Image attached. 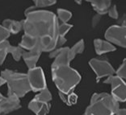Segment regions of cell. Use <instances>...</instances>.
<instances>
[{
	"mask_svg": "<svg viewBox=\"0 0 126 115\" xmlns=\"http://www.w3.org/2000/svg\"><path fill=\"white\" fill-rule=\"evenodd\" d=\"M20 108V101L15 95L3 97L0 100V115H7Z\"/></svg>",
	"mask_w": 126,
	"mask_h": 115,
	"instance_id": "30bf717a",
	"label": "cell"
},
{
	"mask_svg": "<svg viewBox=\"0 0 126 115\" xmlns=\"http://www.w3.org/2000/svg\"><path fill=\"white\" fill-rule=\"evenodd\" d=\"M119 109V102L111 94L106 93H94L84 115H115Z\"/></svg>",
	"mask_w": 126,
	"mask_h": 115,
	"instance_id": "3957f363",
	"label": "cell"
},
{
	"mask_svg": "<svg viewBox=\"0 0 126 115\" xmlns=\"http://www.w3.org/2000/svg\"><path fill=\"white\" fill-rule=\"evenodd\" d=\"M52 78L59 93H70L79 85L81 76L70 65L52 66Z\"/></svg>",
	"mask_w": 126,
	"mask_h": 115,
	"instance_id": "7a4b0ae2",
	"label": "cell"
},
{
	"mask_svg": "<svg viewBox=\"0 0 126 115\" xmlns=\"http://www.w3.org/2000/svg\"><path fill=\"white\" fill-rule=\"evenodd\" d=\"M57 12H58L57 18H58V20L59 19L62 22V24H66L69 20L71 19V17H72V13L68 10L58 8L57 10Z\"/></svg>",
	"mask_w": 126,
	"mask_h": 115,
	"instance_id": "ffe728a7",
	"label": "cell"
},
{
	"mask_svg": "<svg viewBox=\"0 0 126 115\" xmlns=\"http://www.w3.org/2000/svg\"><path fill=\"white\" fill-rule=\"evenodd\" d=\"M2 27L10 34H18L23 30L24 27V20L16 21L14 19H5L2 21Z\"/></svg>",
	"mask_w": 126,
	"mask_h": 115,
	"instance_id": "5bb4252c",
	"label": "cell"
},
{
	"mask_svg": "<svg viewBox=\"0 0 126 115\" xmlns=\"http://www.w3.org/2000/svg\"><path fill=\"white\" fill-rule=\"evenodd\" d=\"M24 34L35 39L41 52H51L57 48L58 20L57 15L46 10H35L25 15Z\"/></svg>",
	"mask_w": 126,
	"mask_h": 115,
	"instance_id": "6da1fadb",
	"label": "cell"
},
{
	"mask_svg": "<svg viewBox=\"0 0 126 115\" xmlns=\"http://www.w3.org/2000/svg\"><path fill=\"white\" fill-rule=\"evenodd\" d=\"M101 18L102 16L98 15V14H96L95 15H94L92 17V19H91V26H92V27H95L99 23V21L101 20Z\"/></svg>",
	"mask_w": 126,
	"mask_h": 115,
	"instance_id": "83f0119b",
	"label": "cell"
},
{
	"mask_svg": "<svg viewBox=\"0 0 126 115\" xmlns=\"http://www.w3.org/2000/svg\"><path fill=\"white\" fill-rule=\"evenodd\" d=\"M115 115H126L125 109H119V110L115 114Z\"/></svg>",
	"mask_w": 126,
	"mask_h": 115,
	"instance_id": "f546056e",
	"label": "cell"
},
{
	"mask_svg": "<svg viewBox=\"0 0 126 115\" xmlns=\"http://www.w3.org/2000/svg\"><path fill=\"white\" fill-rule=\"evenodd\" d=\"M10 45V42L8 40L2 42L0 44V65L4 62V60L8 54V47Z\"/></svg>",
	"mask_w": 126,
	"mask_h": 115,
	"instance_id": "44dd1931",
	"label": "cell"
},
{
	"mask_svg": "<svg viewBox=\"0 0 126 115\" xmlns=\"http://www.w3.org/2000/svg\"><path fill=\"white\" fill-rule=\"evenodd\" d=\"M105 84H108L111 87V96L117 102H125L126 100V85L124 80L116 75L108 77L104 80Z\"/></svg>",
	"mask_w": 126,
	"mask_h": 115,
	"instance_id": "8992f818",
	"label": "cell"
},
{
	"mask_svg": "<svg viewBox=\"0 0 126 115\" xmlns=\"http://www.w3.org/2000/svg\"><path fill=\"white\" fill-rule=\"evenodd\" d=\"M33 100L39 102L50 103L51 100H52V94H51L50 91L48 89H45L40 91V93L34 97Z\"/></svg>",
	"mask_w": 126,
	"mask_h": 115,
	"instance_id": "e0dca14e",
	"label": "cell"
},
{
	"mask_svg": "<svg viewBox=\"0 0 126 115\" xmlns=\"http://www.w3.org/2000/svg\"><path fill=\"white\" fill-rule=\"evenodd\" d=\"M104 36L110 44H114L121 48L126 47V26L125 25L111 26L106 31Z\"/></svg>",
	"mask_w": 126,
	"mask_h": 115,
	"instance_id": "5b68a950",
	"label": "cell"
},
{
	"mask_svg": "<svg viewBox=\"0 0 126 115\" xmlns=\"http://www.w3.org/2000/svg\"><path fill=\"white\" fill-rule=\"evenodd\" d=\"M73 27V25H71L70 24H58V36L61 37H65V36L69 32L71 28Z\"/></svg>",
	"mask_w": 126,
	"mask_h": 115,
	"instance_id": "603a6c76",
	"label": "cell"
},
{
	"mask_svg": "<svg viewBox=\"0 0 126 115\" xmlns=\"http://www.w3.org/2000/svg\"><path fill=\"white\" fill-rule=\"evenodd\" d=\"M75 56L76 55L71 48L68 47L56 48L49 54L50 58L54 59L52 66L70 65V63L75 58Z\"/></svg>",
	"mask_w": 126,
	"mask_h": 115,
	"instance_id": "9c48e42d",
	"label": "cell"
},
{
	"mask_svg": "<svg viewBox=\"0 0 126 115\" xmlns=\"http://www.w3.org/2000/svg\"><path fill=\"white\" fill-rule=\"evenodd\" d=\"M27 76L31 90L33 92H40L47 89L44 71L41 68L36 67L32 69H28Z\"/></svg>",
	"mask_w": 126,
	"mask_h": 115,
	"instance_id": "52a82bcc",
	"label": "cell"
},
{
	"mask_svg": "<svg viewBox=\"0 0 126 115\" xmlns=\"http://www.w3.org/2000/svg\"><path fill=\"white\" fill-rule=\"evenodd\" d=\"M115 74L116 76H117L120 78H121L122 80H124L126 78V62H125V60H123L121 65L117 69L115 72Z\"/></svg>",
	"mask_w": 126,
	"mask_h": 115,
	"instance_id": "d4e9b609",
	"label": "cell"
},
{
	"mask_svg": "<svg viewBox=\"0 0 126 115\" xmlns=\"http://www.w3.org/2000/svg\"><path fill=\"white\" fill-rule=\"evenodd\" d=\"M4 84H6V81L5 80L2 78V77H0V87H1L2 85H3Z\"/></svg>",
	"mask_w": 126,
	"mask_h": 115,
	"instance_id": "4dcf8cb0",
	"label": "cell"
},
{
	"mask_svg": "<svg viewBox=\"0 0 126 115\" xmlns=\"http://www.w3.org/2000/svg\"><path fill=\"white\" fill-rule=\"evenodd\" d=\"M1 77L7 85V96L15 95L21 98L31 91L27 74L5 69L1 72Z\"/></svg>",
	"mask_w": 126,
	"mask_h": 115,
	"instance_id": "277c9868",
	"label": "cell"
},
{
	"mask_svg": "<svg viewBox=\"0 0 126 115\" xmlns=\"http://www.w3.org/2000/svg\"><path fill=\"white\" fill-rule=\"evenodd\" d=\"M67 39L65 38V37H61L58 36V40H57V48H62V46L64 45L65 43H66Z\"/></svg>",
	"mask_w": 126,
	"mask_h": 115,
	"instance_id": "f1b7e54d",
	"label": "cell"
},
{
	"mask_svg": "<svg viewBox=\"0 0 126 115\" xmlns=\"http://www.w3.org/2000/svg\"><path fill=\"white\" fill-rule=\"evenodd\" d=\"M34 7L36 9L37 8H44L54 5L57 2L56 0H36L34 1Z\"/></svg>",
	"mask_w": 126,
	"mask_h": 115,
	"instance_id": "7402d4cb",
	"label": "cell"
},
{
	"mask_svg": "<svg viewBox=\"0 0 126 115\" xmlns=\"http://www.w3.org/2000/svg\"><path fill=\"white\" fill-rule=\"evenodd\" d=\"M2 97H3V96H2L1 93H0V100H1V99L2 98Z\"/></svg>",
	"mask_w": 126,
	"mask_h": 115,
	"instance_id": "1f68e13d",
	"label": "cell"
},
{
	"mask_svg": "<svg viewBox=\"0 0 126 115\" xmlns=\"http://www.w3.org/2000/svg\"><path fill=\"white\" fill-rule=\"evenodd\" d=\"M94 50L97 55H103V54L111 52V51H116V47L109 42L100 39H95L94 40Z\"/></svg>",
	"mask_w": 126,
	"mask_h": 115,
	"instance_id": "7c38bea8",
	"label": "cell"
},
{
	"mask_svg": "<svg viewBox=\"0 0 126 115\" xmlns=\"http://www.w3.org/2000/svg\"><path fill=\"white\" fill-rule=\"evenodd\" d=\"M24 51V50L22 48L19 47V46H13L10 44L9 47H8V53L11 54L13 59L16 61H19L20 60Z\"/></svg>",
	"mask_w": 126,
	"mask_h": 115,
	"instance_id": "d6986e66",
	"label": "cell"
},
{
	"mask_svg": "<svg viewBox=\"0 0 126 115\" xmlns=\"http://www.w3.org/2000/svg\"><path fill=\"white\" fill-rule=\"evenodd\" d=\"M11 34L0 24V44H2V42L7 40L8 37L10 36Z\"/></svg>",
	"mask_w": 126,
	"mask_h": 115,
	"instance_id": "484cf974",
	"label": "cell"
},
{
	"mask_svg": "<svg viewBox=\"0 0 126 115\" xmlns=\"http://www.w3.org/2000/svg\"><path fill=\"white\" fill-rule=\"evenodd\" d=\"M50 103H43L32 100L28 107L36 115H47L50 110Z\"/></svg>",
	"mask_w": 126,
	"mask_h": 115,
	"instance_id": "8fae6325",
	"label": "cell"
},
{
	"mask_svg": "<svg viewBox=\"0 0 126 115\" xmlns=\"http://www.w3.org/2000/svg\"><path fill=\"white\" fill-rule=\"evenodd\" d=\"M59 96L62 102L65 103L67 105H73L74 104H76L77 101H78V96L75 93H74L73 92L67 94L59 93Z\"/></svg>",
	"mask_w": 126,
	"mask_h": 115,
	"instance_id": "ac0fdd59",
	"label": "cell"
},
{
	"mask_svg": "<svg viewBox=\"0 0 126 115\" xmlns=\"http://www.w3.org/2000/svg\"><path fill=\"white\" fill-rule=\"evenodd\" d=\"M71 50L73 51V52L77 55V54H81L83 52L84 48H85V44L83 39H80L74 44L72 48H70Z\"/></svg>",
	"mask_w": 126,
	"mask_h": 115,
	"instance_id": "cb8c5ba5",
	"label": "cell"
},
{
	"mask_svg": "<svg viewBox=\"0 0 126 115\" xmlns=\"http://www.w3.org/2000/svg\"><path fill=\"white\" fill-rule=\"evenodd\" d=\"M89 65L96 74L97 81L104 77H108L114 75L116 72L110 63L104 60L93 58L89 61Z\"/></svg>",
	"mask_w": 126,
	"mask_h": 115,
	"instance_id": "ba28073f",
	"label": "cell"
},
{
	"mask_svg": "<svg viewBox=\"0 0 126 115\" xmlns=\"http://www.w3.org/2000/svg\"><path fill=\"white\" fill-rule=\"evenodd\" d=\"M41 52L39 51H24L23 53V59L26 64L28 69H32L36 67V64L41 56Z\"/></svg>",
	"mask_w": 126,
	"mask_h": 115,
	"instance_id": "4fadbf2b",
	"label": "cell"
},
{
	"mask_svg": "<svg viewBox=\"0 0 126 115\" xmlns=\"http://www.w3.org/2000/svg\"><path fill=\"white\" fill-rule=\"evenodd\" d=\"M19 46L20 48H22L24 50L39 51L38 44H37L36 40L35 39L32 38V37H30V36L25 35V34H24V36H23L21 41L19 44Z\"/></svg>",
	"mask_w": 126,
	"mask_h": 115,
	"instance_id": "2e32d148",
	"label": "cell"
},
{
	"mask_svg": "<svg viewBox=\"0 0 126 115\" xmlns=\"http://www.w3.org/2000/svg\"><path fill=\"white\" fill-rule=\"evenodd\" d=\"M108 14L111 19H117L119 18V14H118V11H117V8L116 5L111 6L110 8L108 11Z\"/></svg>",
	"mask_w": 126,
	"mask_h": 115,
	"instance_id": "4316f807",
	"label": "cell"
},
{
	"mask_svg": "<svg viewBox=\"0 0 126 115\" xmlns=\"http://www.w3.org/2000/svg\"><path fill=\"white\" fill-rule=\"evenodd\" d=\"M91 7L96 14L103 16L108 13V9L111 6V2L109 0H102V1H90Z\"/></svg>",
	"mask_w": 126,
	"mask_h": 115,
	"instance_id": "9a60e30c",
	"label": "cell"
}]
</instances>
